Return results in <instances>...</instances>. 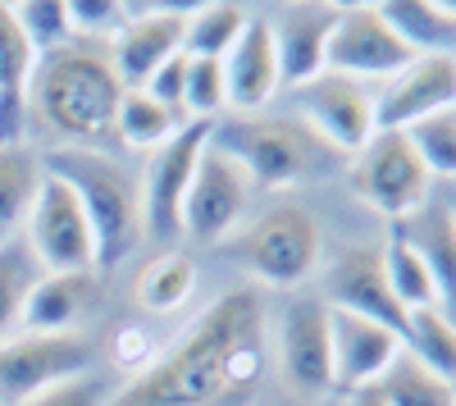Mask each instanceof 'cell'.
Returning a JSON list of instances; mask_svg holds the SVG:
<instances>
[{
    "instance_id": "cell-1",
    "label": "cell",
    "mask_w": 456,
    "mask_h": 406,
    "mask_svg": "<svg viewBox=\"0 0 456 406\" xmlns=\"http://www.w3.org/2000/svg\"><path fill=\"white\" fill-rule=\"evenodd\" d=\"M270 365V315L256 288H228L110 406H247Z\"/></svg>"
},
{
    "instance_id": "cell-2",
    "label": "cell",
    "mask_w": 456,
    "mask_h": 406,
    "mask_svg": "<svg viewBox=\"0 0 456 406\" xmlns=\"http://www.w3.org/2000/svg\"><path fill=\"white\" fill-rule=\"evenodd\" d=\"M124 101V83L114 73L110 55L92 42H69L37 60L32 87H28V115L46 124L60 146L96 151L114 137V115Z\"/></svg>"
},
{
    "instance_id": "cell-3",
    "label": "cell",
    "mask_w": 456,
    "mask_h": 406,
    "mask_svg": "<svg viewBox=\"0 0 456 406\" xmlns=\"http://www.w3.org/2000/svg\"><path fill=\"white\" fill-rule=\"evenodd\" d=\"M42 169L69 183L73 197L83 201L96 242V270H114L119 261H128L142 242V192L133 174L105 151H78V146H55L51 156H42Z\"/></svg>"
},
{
    "instance_id": "cell-4",
    "label": "cell",
    "mask_w": 456,
    "mask_h": 406,
    "mask_svg": "<svg viewBox=\"0 0 456 406\" xmlns=\"http://www.w3.org/2000/svg\"><path fill=\"white\" fill-rule=\"evenodd\" d=\"M210 146L233 156L256 188H288L333 165V146L288 115H228L210 124Z\"/></svg>"
},
{
    "instance_id": "cell-5",
    "label": "cell",
    "mask_w": 456,
    "mask_h": 406,
    "mask_svg": "<svg viewBox=\"0 0 456 406\" xmlns=\"http://www.w3.org/2000/svg\"><path fill=\"white\" fill-rule=\"evenodd\" d=\"M224 251L233 256L242 270H251L260 283L301 288L320 270L324 229L306 206L283 201V206H270L265 215H256L233 242H224Z\"/></svg>"
},
{
    "instance_id": "cell-6",
    "label": "cell",
    "mask_w": 456,
    "mask_h": 406,
    "mask_svg": "<svg viewBox=\"0 0 456 406\" xmlns=\"http://www.w3.org/2000/svg\"><path fill=\"white\" fill-rule=\"evenodd\" d=\"M352 188L365 206H374L379 215H388L393 224H402L406 215H415L420 206H429L434 197V178L420 165V156L411 151L406 133H388L379 128L361 151L352 156Z\"/></svg>"
},
{
    "instance_id": "cell-7",
    "label": "cell",
    "mask_w": 456,
    "mask_h": 406,
    "mask_svg": "<svg viewBox=\"0 0 456 406\" xmlns=\"http://www.w3.org/2000/svg\"><path fill=\"white\" fill-rule=\"evenodd\" d=\"M23 242L32 247L37 265L46 274H96V242L83 201L55 174H42V188H37V201L23 224Z\"/></svg>"
},
{
    "instance_id": "cell-8",
    "label": "cell",
    "mask_w": 456,
    "mask_h": 406,
    "mask_svg": "<svg viewBox=\"0 0 456 406\" xmlns=\"http://www.w3.org/2000/svg\"><path fill=\"white\" fill-rule=\"evenodd\" d=\"M92 361L87 334H14L0 343V406H23L51 384L87 375Z\"/></svg>"
},
{
    "instance_id": "cell-9",
    "label": "cell",
    "mask_w": 456,
    "mask_h": 406,
    "mask_svg": "<svg viewBox=\"0 0 456 406\" xmlns=\"http://www.w3.org/2000/svg\"><path fill=\"white\" fill-rule=\"evenodd\" d=\"M415 55L388 28L379 5H338V23L324 46V73H342L356 83H388Z\"/></svg>"
},
{
    "instance_id": "cell-10",
    "label": "cell",
    "mask_w": 456,
    "mask_h": 406,
    "mask_svg": "<svg viewBox=\"0 0 456 406\" xmlns=\"http://www.w3.org/2000/svg\"><path fill=\"white\" fill-rule=\"evenodd\" d=\"M206 142H210V124L192 119V124H183L160 151H151L146 174L137 183V192H142V233L146 238L169 242V238L183 233V197H187L192 174H197V160L206 151Z\"/></svg>"
},
{
    "instance_id": "cell-11",
    "label": "cell",
    "mask_w": 456,
    "mask_h": 406,
    "mask_svg": "<svg viewBox=\"0 0 456 406\" xmlns=\"http://www.w3.org/2000/svg\"><path fill=\"white\" fill-rule=\"evenodd\" d=\"M274 356H279V375L288 384V393L297 397H329L333 393V356H329V306L320 297H292L279 311L274 338H270Z\"/></svg>"
},
{
    "instance_id": "cell-12",
    "label": "cell",
    "mask_w": 456,
    "mask_h": 406,
    "mask_svg": "<svg viewBox=\"0 0 456 406\" xmlns=\"http://www.w3.org/2000/svg\"><path fill=\"white\" fill-rule=\"evenodd\" d=\"M292 105H297V119L320 142H329L338 156H356L379 133L374 92L356 78H342V73H320V78L292 87Z\"/></svg>"
},
{
    "instance_id": "cell-13",
    "label": "cell",
    "mask_w": 456,
    "mask_h": 406,
    "mask_svg": "<svg viewBox=\"0 0 456 406\" xmlns=\"http://www.w3.org/2000/svg\"><path fill=\"white\" fill-rule=\"evenodd\" d=\"M251 197H256V183L247 178V169L206 142L197 174L187 183V197H183V233L197 242H224L242 224Z\"/></svg>"
},
{
    "instance_id": "cell-14",
    "label": "cell",
    "mask_w": 456,
    "mask_h": 406,
    "mask_svg": "<svg viewBox=\"0 0 456 406\" xmlns=\"http://www.w3.org/2000/svg\"><path fill=\"white\" fill-rule=\"evenodd\" d=\"M192 10L183 5H124V28L110 37V64L119 73L124 92L146 87L169 55L183 51V23Z\"/></svg>"
},
{
    "instance_id": "cell-15",
    "label": "cell",
    "mask_w": 456,
    "mask_h": 406,
    "mask_svg": "<svg viewBox=\"0 0 456 406\" xmlns=\"http://www.w3.org/2000/svg\"><path fill=\"white\" fill-rule=\"evenodd\" d=\"M324 306L329 311H352V315H365L374 324L393 329V334L402 338L406 334V311L402 302L393 297L388 288V274H384V261H379L374 247H347L338 251L329 270H324Z\"/></svg>"
},
{
    "instance_id": "cell-16",
    "label": "cell",
    "mask_w": 456,
    "mask_h": 406,
    "mask_svg": "<svg viewBox=\"0 0 456 406\" xmlns=\"http://www.w3.org/2000/svg\"><path fill=\"white\" fill-rule=\"evenodd\" d=\"M443 110H456V55H415L374 96V124L402 133Z\"/></svg>"
},
{
    "instance_id": "cell-17",
    "label": "cell",
    "mask_w": 456,
    "mask_h": 406,
    "mask_svg": "<svg viewBox=\"0 0 456 406\" xmlns=\"http://www.w3.org/2000/svg\"><path fill=\"white\" fill-rule=\"evenodd\" d=\"M329 356H333V393H361L388 375L402 356V338L352 311H329Z\"/></svg>"
},
{
    "instance_id": "cell-18",
    "label": "cell",
    "mask_w": 456,
    "mask_h": 406,
    "mask_svg": "<svg viewBox=\"0 0 456 406\" xmlns=\"http://www.w3.org/2000/svg\"><path fill=\"white\" fill-rule=\"evenodd\" d=\"M279 51L270 19H251L242 42L224 55V87H228V110L233 115H260L270 96L279 92Z\"/></svg>"
},
{
    "instance_id": "cell-19",
    "label": "cell",
    "mask_w": 456,
    "mask_h": 406,
    "mask_svg": "<svg viewBox=\"0 0 456 406\" xmlns=\"http://www.w3.org/2000/svg\"><path fill=\"white\" fill-rule=\"evenodd\" d=\"M338 23V5H288L279 19H270L274 51H279V78L288 87H301L324 73V46Z\"/></svg>"
},
{
    "instance_id": "cell-20",
    "label": "cell",
    "mask_w": 456,
    "mask_h": 406,
    "mask_svg": "<svg viewBox=\"0 0 456 406\" xmlns=\"http://www.w3.org/2000/svg\"><path fill=\"white\" fill-rule=\"evenodd\" d=\"M96 274H42L23 306L19 334H83V324L96 315Z\"/></svg>"
},
{
    "instance_id": "cell-21",
    "label": "cell",
    "mask_w": 456,
    "mask_h": 406,
    "mask_svg": "<svg viewBox=\"0 0 456 406\" xmlns=\"http://www.w3.org/2000/svg\"><path fill=\"white\" fill-rule=\"evenodd\" d=\"M32 69H37V51L28 46L14 5L0 0V146H23Z\"/></svg>"
},
{
    "instance_id": "cell-22",
    "label": "cell",
    "mask_w": 456,
    "mask_h": 406,
    "mask_svg": "<svg viewBox=\"0 0 456 406\" xmlns=\"http://www.w3.org/2000/svg\"><path fill=\"white\" fill-rule=\"evenodd\" d=\"M397 229L420 251V261L434 279V311H443L456 324V224H452V215L443 210V201H429L415 215H406Z\"/></svg>"
},
{
    "instance_id": "cell-23",
    "label": "cell",
    "mask_w": 456,
    "mask_h": 406,
    "mask_svg": "<svg viewBox=\"0 0 456 406\" xmlns=\"http://www.w3.org/2000/svg\"><path fill=\"white\" fill-rule=\"evenodd\" d=\"M379 14L411 55H456V14L443 0H384Z\"/></svg>"
},
{
    "instance_id": "cell-24",
    "label": "cell",
    "mask_w": 456,
    "mask_h": 406,
    "mask_svg": "<svg viewBox=\"0 0 456 406\" xmlns=\"http://www.w3.org/2000/svg\"><path fill=\"white\" fill-rule=\"evenodd\" d=\"M192 292H197V265L183 251H165L156 261H146L133 279V302L137 311H151V315H169L187 306Z\"/></svg>"
},
{
    "instance_id": "cell-25",
    "label": "cell",
    "mask_w": 456,
    "mask_h": 406,
    "mask_svg": "<svg viewBox=\"0 0 456 406\" xmlns=\"http://www.w3.org/2000/svg\"><path fill=\"white\" fill-rule=\"evenodd\" d=\"M42 174V156H32L28 146H0V242L23 233Z\"/></svg>"
},
{
    "instance_id": "cell-26",
    "label": "cell",
    "mask_w": 456,
    "mask_h": 406,
    "mask_svg": "<svg viewBox=\"0 0 456 406\" xmlns=\"http://www.w3.org/2000/svg\"><path fill=\"white\" fill-rule=\"evenodd\" d=\"M251 14L247 5H233V0H210V5H192L183 23V55L192 60H224L242 42Z\"/></svg>"
},
{
    "instance_id": "cell-27",
    "label": "cell",
    "mask_w": 456,
    "mask_h": 406,
    "mask_svg": "<svg viewBox=\"0 0 456 406\" xmlns=\"http://www.w3.org/2000/svg\"><path fill=\"white\" fill-rule=\"evenodd\" d=\"M42 274L46 270L37 265V256L23 242V233L0 242V343L14 338L23 329V306H28V297H32V288H37Z\"/></svg>"
},
{
    "instance_id": "cell-28",
    "label": "cell",
    "mask_w": 456,
    "mask_h": 406,
    "mask_svg": "<svg viewBox=\"0 0 456 406\" xmlns=\"http://www.w3.org/2000/svg\"><path fill=\"white\" fill-rule=\"evenodd\" d=\"M402 352L415 356L434 370L438 379L456 384V324L443 315V311H411L406 315V334H402Z\"/></svg>"
},
{
    "instance_id": "cell-29",
    "label": "cell",
    "mask_w": 456,
    "mask_h": 406,
    "mask_svg": "<svg viewBox=\"0 0 456 406\" xmlns=\"http://www.w3.org/2000/svg\"><path fill=\"white\" fill-rule=\"evenodd\" d=\"M178 128H183V119L169 115V110L156 96H146L142 87L124 92L119 115H114V137L124 146H133V151H160Z\"/></svg>"
},
{
    "instance_id": "cell-30",
    "label": "cell",
    "mask_w": 456,
    "mask_h": 406,
    "mask_svg": "<svg viewBox=\"0 0 456 406\" xmlns=\"http://www.w3.org/2000/svg\"><path fill=\"white\" fill-rule=\"evenodd\" d=\"M379 261H384V274H388V288H393V297L402 302V311H429L434 306V279L420 261V251H415L406 242V233L393 224L388 242L379 247Z\"/></svg>"
},
{
    "instance_id": "cell-31",
    "label": "cell",
    "mask_w": 456,
    "mask_h": 406,
    "mask_svg": "<svg viewBox=\"0 0 456 406\" xmlns=\"http://www.w3.org/2000/svg\"><path fill=\"white\" fill-rule=\"evenodd\" d=\"M384 406H456V384L438 379L434 370H425L415 356H397L388 365V375L374 384Z\"/></svg>"
},
{
    "instance_id": "cell-32",
    "label": "cell",
    "mask_w": 456,
    "mask_h": 406,
    "mask_svg": "<svg viewBox=\"0 0 456 406\" xmlns=\"http://www.w3.org/2000/svg\"><path fill=\"white\" fill-rule=\"evenodd\" d=\"M411 151L420 156V165L429 169V178H452L456 183V110H443V115H429L420 124L402 128Z\"/></svg>"
},
{
    "instance_id": "cell-33",
    "label": "cell",
    "mask_w": 456,
    "mask_h": 406,
    "mask_svg": "<svg viewBox=\"0 0 456 406\" xmlns=\"http://www.w3.org/2000/svg\"><path fill=\"white\" fill-rule=\"evenodd\" d=\"M219 110H228L224 60H192L187 55V78H183V115H187V124L192 119L215 124Z\"/></svg>"
},
{
    "instance_id": "cell-34",
    "label": "cell",
    "mask_w": 456,
    "mask_h": 406,
    "mask_svg": "<svg viewBox=\"0 0 456 406\" xmlns=\"http://www.w3.org/2000/svg\"><path fill=\"white\" fill-rule=\"evenodd\" d=\"M14 19H19V28H23V37H28V46L37 51V60L73 42L64 0H19Z\"/></svg>"
},
{
    "instance_id": "cell-35",
    "label": "cell",
    "mask_w": 456,
    "mask_h": 406,
    "mask_svg": "<svg viewBox=\"0 0 456 406\" xmlns=\"http://www.w3.org/2000/svg\"><path fill=\"white\" fill-rule=\"evenodd\" d=\"M73 42H96L124 28V0H64Z\"/></svg>"
},
{
    "instance_id": "cell-36",
    "label": "cell",
    "mask_w": 456,
    "mask_h": 406,
    "mask_svg": "<svg viewBox=\"0 0 456 406\" xmlns=\"http://www.w3.org/2000/svg\"><path fill=\"white\" fill-rule=\"evenodd\" d=\"M23 406H110V379L87 370V375H73L64 384H51L46 393H37Z\"/></svg>"
},
{
    "instance_id": "cell-37",
    "label": "cell",
    "mask_w": 456,
    "mask_h": 406,
    "mask_svg": "<svg viewBox=\"0 0 456 406\" xmlns=\"http://www.w3.org/2000/svg\"><path fill=\"white\" fill-rule=\"evenodd\" d=\"M110 361L119 365L124 375H142L151 361H156V338L146 334V324H119L110 343Z\"/></svg>"
},
{
    "instance_id": "cell-38",
    "label": "cell",
    "mask_w": 456,
    "mask_h": 406,
    "mask_svg": "<svg viewBox=\"0 0 456 406\" xmlns=\"http://www.w3.org/2000/svg\"><path fill=\"white\" fill-rule=\"evenodd\" d=\"M183 78H187V55L178 51V55H169L156 73H151V78H146V96H156L165 110H169V115H178L183 124H187V115H183Z\"/></svg>"
},
{
    "instance_id": "cell-39",
    "label": "cell",
    "mask_w": 456,
    "mask_h": 406,
    "mask_svg": "<svg viewBox=\"0 0 456 406\" xmlns=\"http://www.w3.org/2000/svg\"><path fill=\"white\" fill-rule=\"evenodd\" d=\"M347 406H384V397H379V388H361L347 397Z\"/></svg>"
},
{
    "instance_id": "cell-40",
    "label": "cell",
    "mask_w": 456,
    "mask_h": 406,
    "mask_svg": "<svg viewBox=\"0 0 456 406\" xmlns=\"http://www.w3.org/2000/svg\"><path fill=\"white\" fill-rule=\"evenodd\" d=\"M443 210L452 215V224H456V192H447V197H443Z\"/></svg>"
}]
</instances>
